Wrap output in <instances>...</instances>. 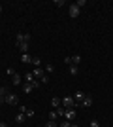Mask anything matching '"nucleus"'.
I'll list each match as a JSON object with an SVG mask.
<instances>
[{
  "label": "nucleus",
  "mask_w": 113,
  "mask_h": 127,
  "mask_svg": "<svg viewBox=\"0 0 113 127\" xmlns=\"http://www.w3.org/2000/svg\"><path fill=\"white\" fill-rule=\"evenodd\" d=\"M32 87H34V89H38V87H40V82H36V80H34V82H32Z\"/></svg>",
  "instance_id": "c85d7f7f"
},
{
  "label": "nucleus",
  "mask_w": 113,
  "mask_h": 127,
  "mask_svg": "<svg viewBox=\"0 0 113 127\" xmlns=\"http://www.w3.org/2000/svg\"><path fill=\"white\" fill-rule=\"evenodd\" d=\"M64 4H66L64 0H55V6H57V8H60V6H64Z\"/></svg>",
  "instance_id": "393cba45"
},
{
  "label": "nucleus",
  "mask_w": 113,
  "mask_h": 127,
  "mask_svg": "<svg viewBox=\"0 0 113 127\" xmlns=\"http://www.w3.org/2000/svg\"><path fill=\"white\" fill-rule=\"evenodd\" d=\"M51 104H53V108H59V106H62V99L53 97V99H51Z\"/></svg>",
  "instance_id": "1a4fd4ad"
},
{
  "label": "nucleus",
  "mask_w": 113,
  "mask_h": 127,
  "mask_svg": "<svg viewBox=\"0 0 113 127\" xmlns=\"http://www.w3.org/2000/svg\"><path fill=\"white\" fill-rule=\"evenodd\" d=\"M75 116H77L75 108H66V112H64V120H68V122H74Z\"/></svg>",
  "instance_id": "f03ea898"
},
{
  "label": "nucleus",
  "mask_w": 113,
  "mask_h": 127,
  "mask_svg": "<svg viewBox=\"0 0 113 127\" xmlns=\"http://www.w3.org/2000/svg\"><path fill=\"white\" fill-rule=\"evenodd\" d=\"M6 95H8V89H6V87H0V104L6 102Z\"/></svg>",
  "instance_id": "6e6552de"
},
{
  "label": "nucleus",
  "mask_w": 113,
  "mask_h": 127,
  "mask_svg": "<svg viewBox=\"0 0 113 127\" xmlns=\"http://www.w3.org/2000/svg\"><path fill=\"white\" fill-rule=\"evenodd\" d=\"M25 118H27V116H25L23 112H19V114L15 116V122H17V123H23V122H25Z\"/></svg>",
  "instance_id": "dca6fc26"
},
{
  "label": "nucleus",
  "mask_w": 113,
  "mask_h": 127,
  "mask_svg": "<svg viewBox=\"0 0 113 127\" xmlns=\"http://www.w3.org/2000/svg\"><path fill=\"white\" fill-rule=\"evenodd\" d=\"M85 4H87L85 0H77V2H75V6H77V8H79V10H81V8H83V6H85Z\"/></svg>",
  "instance_id": "4be33fe9"
},
{
  "label": "nucleus",
  "mask_w": 113,
  "mask_h": 127,
  "mask_svg": "<svg viewBox=\"0 0 113 127\" xmlns=\"http://www.w3.org/2000/svg\"><path fill=\"white\" fill-rule=\"evenodd\" d=\"M21 82H23V78L15 72V74H13V82H11V84H13V85H21Z\"/></svg>",
  "instance_id": "ddd939ff"
},
{
  "label": "nucleus",
  "mask_w": 113,
  "mask_h": 127,
  "mask_svg": "<svg viewBox=\"0 0 113 127\" xmlns=\"http://www.w3.org/2000/svg\"><path fill=\"white\" fill-rule=\"evenodd\" d=\"M70 59H72V63H70V64H75V66L81 63V55H72Z\"/></svg>",
  "instance_id": "2eb2a0df"
},
{
  "label": "nucleus",
  "mask_w": 113,
  "mask_h": 127,
  "mask_svg": "<svg viewBox=\"0 0 113 127\" xmlns=\"http://www.w3.org/2000/svg\"><path fill=\"white\" fill-rule=\"evenodd\" d=\"M49 120H55V122H57V112H49Z\"/></svg>",
  "instance_id": "a878e982"
},
{
  "label": "nucleus",
  "mask_w": 113,
  "mask_h": 127,
  "mask_svg": "<svg viewBox=\"0 0 113 127\" xmlns=\"http://www.w3.org/2000/svg\"><path fill=\"white\" fill-rule=\"evenodd\" d=\"M25 116H27V118H32L34 116V110H27V112H25Z\"/></svg>",
  "instance_id": "cd10ccee"
},
{
  "label": "nucleus",
  "mask_w": 113,
  "mask_h": 127,
  "mask_svg": "<svg viewBox=\"0 0 113 127\" xmlns=\"http://www.w3.org/2000/svg\"><path fill=\"white\" fill-rule=\"evenodd\" d=\"M62 106H64V108H74V106H77V104H75L74 97H64V99H62Z\"/></svg>",
  "instance_id": "7ed1b4c3"
},
{
  "label": "nucleus",
  "mask_w": 113,
  "mask_h": 127,
  "mask_svg": "<svg viewBox=\"0 0 113 127\" xmlns=\"http://www.w3.org/2000/svg\"><path fill=\"white\" fill-rule=\"evenodd\" d=\"M6 102L11 104V106H17V104H19V97L13 95V93H8V95H6Z\"/></svg>",
  "instance_id": "f257e3e1"
},
{
  "label": "nucleus",
  "mask_w": 113,
  "mask_h": 127,
  "mask_svg": "<svg viewBox=\"0 0 113 127\" xmlns=\"http://www.w3.org/2000/svg\"><path fill=\"white\" fill-rule=\"evenodd\" d=\"M25 80H27L28 84H32V82H34V80H36V78H34V74H32V72H27V76H25Z\"/></svg>",
  "instance_id": "f3484780"
},
{
  "label": "nucleus",
  "mask_w": 113,
  "mask_h": 127,
  "mask_svg": "<svg viewBox=\"0 0 113 127\" xmlns=\"http://www.w3.org/2000/svg\"><path fill=\"white\" fill-rule=\"evenodd\" d=\"M21 61H23L25 64L32 63V57H30V53H23V55H21Z\"/></svg>",
  "instance_id": "9b49d317"
},
{
  "label": "nucleus",
  "mask_w": 113,
  "mask_h": 127,
  "mask_svg": "<svg viewBox=\"0 0 113 127\" xmlns=\"http://www.w3.org/2000/svg\"><path fill=\"white\" fill-rule=\"evenodd\" d=\"M21 42H30V34H25V32H19L15 36V44H21Z\"/></svg>",
  "instance_id": "20e7f679"
},
{
  "label": "nucleus",
  "mask_w": 113,
  "mask_h": 127,
  "mask_svg": "<svg viewBox=\"0 0 113 127\" xmlns=\"http://www.w3.org/2000/svg\"><path fill=\"white\" fill-rule=\"evenodd\" d=\"M91 127H102L98 120H91Z\"/></svg>",
  "instance_id": "412c9836"
},
{
  "label": "nucleus",
  "mask_w": 113,
  "mask_h": 127,
  "mask_svg": "<svg viewBox=\"0 0 113 127\" xmlns=\"http://www.w3.org/2000/svg\"><path fill=\"white\" fill-rule=\"evenodd\" d=\"M53 70H55L53 64H47V66H45V72H53Z\"/></svg>",
  "instance_id": "bb28decb"
},
{
  "label": "nucleus",
  "mask_w": 113,
  "mask_h": 127,
  "mask_svg": "<svg viewBox=\"0 0 113 127\" xmlns=\"http://www.w3.org/2000/svg\"><path fill=\"white\" fill-rule=\"evenodd\" d=\"M81 106H85V108L92 106V99H91V97H85V99H83V102H81Z\"/></svg>",
  "instance_id": "4468645a"
},
{
  "label": "nucleus",
  "mask_w": 113,
  "mask_h": 127,
  "mask_svg": "<svg viewBox=\"0 0 113 127\" xmlns=\"http://www.w3.org/2000/svg\"><path fill=\"white\" fill-rule=\"evenodd\" d=\"M32 74H34V78H42V76L45 74V70H43L42 66H38V68H34V70H32Z\"/></svg>",
  "instance_id": "0eeeda50"
},
{
  "label": "nucleus",
  "mask_w": 113,
  "mask_h": 127,
  "mask_svg": "<svg viewBox=\"0 0 113 127\" xmlns=\"http://www.w3.org/2000/svg\"><path fill=\"white\" fill-rule=\"evenodd\" d=\"M40 82H42V84H47V82H49V76H47V74H43L42 78H40Z\"/></svg>",
  "instance_id": "b1692460"
},
{
  "label": "nucleus",
  "mask_w": 113,
  "mask_h": 127,
  "mask_svg": "<svg viewBox=\"0 0 113 127\" xmlns=\"http://www.w3.org/2000/svg\"><path fill=\"white\" fill-rule=\"evenodd\" d=\"M2 10H4V8H2V6H0V13H2Z\"/></svg>",
  "instance_id": "7c9ffc66"
},
{
  "label": "nucleus",
  "mask_w": 113,
  "mask_h": 127,
  "mask_svg": "<svg viewBox=\"0 0 113 127\" xmlns=\"http://www.w3.org/2000/svg\"><path fill=\"white\" fill-rule=\"evenodd\" d=\"M32 64H34V66H36V68H38V66L42 64V61H40V57H32Z\"/></svg>",
  "instance_id": "6ab92c4d"
},
{
  "label": "nucleus",
  "mask_w": 113,
  "mask_h": 127,
  "mask_svg": "<svg viewBox=\"0 0 113 127\" xmlns=\"http://www.w3.org/2000/svg\"><path fill=\"white\" fill-rule=\"evenodd\" d=\"M15 46L21 49L23 53H28V42H21V44H15Z\"/></svg>",
  "instance_id": "9d476101"
},
{
  "label": "nucleus",
  "mask_w": 113,
  "mask_h": 127,
  "mask_svg": "<svg viewBox=\"0 0 113 127\" xmlns=\"http://www.w3.org/2000/svg\"><path fill=\"white\" fill-rule=\"evenodd\" d=\"M72 97H74V101H75V104H81V102H83V99H85V93H83V91H75V93H74V95H72Z\"/></svg>",
  "instance_id": "39448f33"
},
{
  "label": "nucleus",
  "mask_w": 113,
  "mask_h": 127,
  "mask_svg": "<svg viewBox=\"0 0 113 127\" xmlns=\"http://www.w3.org/2000/svg\"><path fill=\"white\" fill-rule=\"evenodd\" d=\"M43 127H59V125H57V122H55V120H49V122L45 123Z\"/></svg>",
  "instance_id": "aec40b11"
},
{
  "label": "nucleus",
  "mask_w": 113,
  "mask_h": 127,
  "mask_svg": "<svg viewBox=\"0 0 113 127\" xmlns=\"http://www.w3.org/2000/svg\"><path fill=\"white\" fill-rule=\"evenodd\" d=\"M77 72H79V68H77L75 64H72V66H70V74L72 76H77Z\"/></svg>",
  "instance_id": "a211bd4d"
},
{
  "label": "nucleus",
  "mask_w": 113,
  "mask_h": 127,
  "mask_svg": "<svg viewBox=\"0 0 113 127\" xmlns=\"http://www.w3.org/2000/svg\"><path fill=\"white\" fill-rule=\"evenodd\" d=\"M59 127H72V122H68V120H64V122L60 123Z\"/></svg>",
  "instance_id": "5701e85b"
},
{
  "label": "nucleus",
  "mask_w": 113,
  "mask_h": 127,
  "mask_svg": "<svg viewBox=\"0 0 113 127\" xmlns=\"http://www.w3.org/2000/svg\"><path fill=\"white\" fill-rule=\"evenodd\" d=\"M23 91H25V93H30V91H34L32 84H28V82H25V84H23Z\"/></svg>",
  "instance_id": "f8f14e48"
},
{
  "label": "nucleus",
  "mask_w": 113,
  "mask_h": 127,
  "mask_svg": "<svg viewBox=\"0 0 113 127\" xmlns=\"http://www.w3.org/2000/svg\"><path fill=\"white\" fill-rule=\"evenodd\" d=\"M68 13H70V17H72V19H75V17H79L81 10H79V8H77L75 4H72V6H70V11H68Z\"/></svg>",
  "instance_id": "423d86ee"
},
{
  "label": "nucleus",
  "mask_w": 113,
  "mask_h": 127,
  "mask_svg": "<svg viewBox=\"0 0 113 127\" xmlns=\"http://www.w3.org/2000/svg\"><path fill=\"white\" fill-rule=\"evenodd\" d=\"M0 127H8V125H6V122H0Z\"/></svg>",
  "instance_id": "c756f323"
}]
</instances>
